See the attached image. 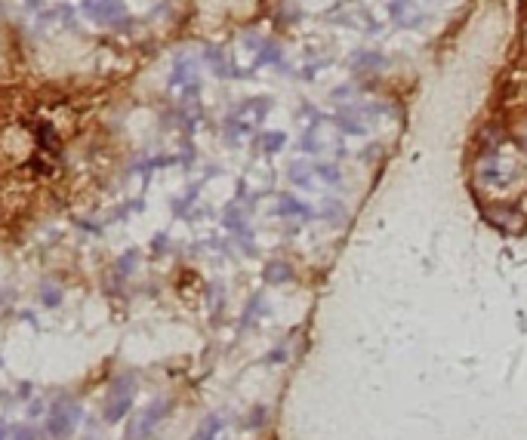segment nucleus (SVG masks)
Returning a JSON list of instances; mask_svg holds the SVG:
<instances>
[{
	"label": "nucleus",
	"mask_w": 527,
	"mask_h": 440,
	"mask_svg": "<svg viewBox=\"0 0 527 440\" xmlns=\"http://www.w3.org/2000/svg\"><path fill=\"white\" fill-rule=\"evenodd\" d=\"M290 179L296 185H302V188H308V185H312V169H308L306 164H293L290 166Z\"/></svg>",
	"instance_id": "12"
},
{
	"label": "nucleus",
	"mask_w": 527,
	"mask_h": 440,
	"mask_svg": "<svg viewBox=\"0 0 527 440\" xmlns=\"http://www.w3.org/2000/svg\"><path fill=\"white\" fill-rule=\"evenodd\" d=\"M87 10L96 15V19H108V15L121 13V3L118 0H87Z\"/></svg>",
	"instance_id": "8"
},
{
	"label": "nucleus",
	"mask_w": 527,
	"mask_h": 440,
	"mask_svg": "<svg viewBox=\"0 0 527 440\" xmlns=\"http://www.w3.org/2000/svg\"><path fill=\"white\" fill-rule=\"evenodd\" d=\"M317 176H321L324 182H333V185H339V179H343V176H339V169L333 166V164H317Z\"/></svg>",
	"instance_id": "13"
},
{
	"label": "nucleus",
	"mask_w": 527,
	"mask_h": 440,
	"mask_svg": "<svg viewBox=\"0 0 527 440\" xmlns=\"http://www.w3.org/2000/svg\"><path fill=\"white\" fill-rule=\"evenodd\" d=\"M278 213L281 215H312V210H308L306 204H299L296 197H284L281 204H278Z\"/></svg>",
	"instance_id": "11"
},
{
	"label": "nucleus",
	"mask_w": 527,
	"mask_h": 440,
	"mask_svg": "<svg viewBox=\"0 0 527 440\" xmlns=\"http://www.w3.org/2000/svg\"><path fill=\"white\" fill-rule=\"evenodd\" d=\"M15 440H34V431H31V428H15Z\"/></svg>",
	"instance_id": "15"
},
{
	"label": "nucleus",
	"mask_w": 527,
	"mask_h": 440,
	"mask_svg": "<svg viewBox=\"0 0 527 440\" xmlns=\"http://www.w3.org/2000/svg\"><path fill=\"white\" fill-rule=\"evenodd\" d=\"M293 271H290V265H284V262H271V265L266 268V281L268 283H284V281H290Z\"/></svg>",
	"instance_id": "10"
},
{
	"label": "nucleus",
	"mask_w": 527,
	"mask_h": 440,
	"mask_svg": "<svg viewBox=\"0 0 527 440\" xmlns=\"http://www.w3.org/2000/svg\"><path fill=\"white\" fill-rule=\"evenodd\" d=\"M284 142H287V139H284V133H268L266 139H262V145H266V151H278V148H281Z\"/></svg>",
	"instance_id": "14"
},
{
	"label": "nucleus",
	"mask_w": 527,
	"mask_h": 440,
	"mask_svg": "<svg viewBox=\"0 0 527 440\" xmlns=\"http://www.w3.org/2000/svg\"><path fill=\"white\" fill-rule=\"evenodd\" d=\"M219 431H222V419H219V416H210V419L195 431V437H191V440H216V437H219Z\"/></svg>",
	"instance_id": "9"
},
{
	"label": "nucleus",
	"mask_w": 527,
	"mask_h": 440,
	"mask_svg": "<svg viewBox=\"0 0 527 440\" xmlns=\"http://www.w3.org/2000/svg\"><path fill=\"white\" fill-rule=\"evenodd\" d=\"M518 145H521V148L527 151V129H521V133H518Z\"/></svg>",
	"instance_id": "17"
},
{
	"label": "nucleus",
	"mask_w": 527,
	"mask_h": 440,
	"mask_svg": "<svg viewBox=\"0 0 527 440\" xmlns=\"http://www.w3.org/2000/svg\"><path fill=\"white\" fill-rule=\"evenodd\" d=\"M333 123H336L343 133H352V136H364V133H367V123L361 120L358 108H355V111H339L336 118H333Z\"/></svg>",
	"instance_id": "7"
},
{
	"label": "nucleus",
	"mask_w": 527,
	"mask_h": 440,
	"mask_svg": "<svg viewBox=\"0 0 527 440\" xmlns=\"http://www.w3.org/2000/svg\"><path fill=\"white\" fill-rule=\"evenodd\" d=\"M167 410H170V400H154V404L149 406V410L142 413V419L136 422L133 425V431H130V437H145V434H151L154 431V425L160 422V416H167Z\"/></svg>",
	"instance_id": "4"
},
{
	"label": "nucleus",
	"mask_w": 527,
	"mask_h": 440,
	"mask_svg": "<svg viewBox=\"0 0 527 440\" xmlns=\"http://www.w3.org/2000/svg\"><path fill=\"white\" fill-rule=\"evenodd\" d=\"M389 15H392V22L398 28H420L423 19H425L420 0H392V3H389Z\"/></svg>",
	"instance_id": "3"
},
{
	"label": "nucleus",
	"mask_w": 527,
	"mask_h": 440,
	"mask_svg": "<svg viewBox=\"0 0 527 440\" xmlns=\"http://www.w3.org/2000/svg\"><path fill=\"white\" fill-rule=\"evenodd\" d=\"M133 395H136V379L133 376H118L108 391V400H105V422H121L123 416L130 413L133 406Z\"/></svg>",
	"instance_id": "2"
},
{
	"label": "nucleus",
	"mask_w": 527,
	"mask_h": 440,
	"mask_svg": "<svg viewBox=\"0 0 527 440\" xmlns=\"http://www.w3.org/2000/svg\"><path fill=\"white\" fill-rule=\"evenodd\" d=\"M502 139H506V129H502L500 123H487V127L481 129V139H478L481 157H497V148L502 145Z\"/></svg>",
	"instance_id": "5"
},
{
	"label": "nucleus",
	"mask_w": 527,
	"mask_h": 440,
	"mask_svg": "<svg viewBox=\"0 0 527 440\" xmlns=\"http://www.w3.org/2000/svg\"><path fill=\"white\" fill-rule=\"evenodd\" d=\"M77 425H81V406L71 397H59L50 406V413H46V434L56 440H65L74 434Z\"/></svg>",
	"instance_id": "1"
},
{
	"label": "nucleus",
	"mask_w": 527,
	"mask_h": 440,
	"mask_svg": "<svg viewBox=\"0 0 527 440\" xmlns=\"http://www.w3.org/2000/svg\"><path fill=\"white\" fill-rule=\"evenodd\" d=\"M379 68H385V56L383 52H374V50H361L358 56L352 59V71L355 74H374Z\"/></svg>",
	"instance_id": "6"
},
{
	"label": "nucleus",
	"mask_w": 527,
	"mask_h": 440,
	"mask_svg": "<svg viewBox=\"0 0 527 440\" xmlns=\"http://www.w3.org/2000/svg\"><path fill=\"white\" fill-rule=\"evenodd\" d=\"M0 440H6V434H4V431H0Z\"/></svg>",
	"instance_id": "18"
},
{
	"label": "nucleus",
	"mask_w": 527,
	"mask_h": 440,
	"mask_svg": "<svg viewBox=\"0 0 527 440\" xmlns=\"http://www.w3.org/2000/svg\"><path fill=\"white\" fill-rule=\"evenodd\" d=\"M43 305H59V292H56V290H53V292L46 290V296H43Z\"/></svg>",
	"instance_id": "16"
}]
</instances>
